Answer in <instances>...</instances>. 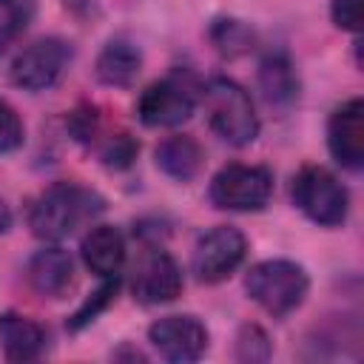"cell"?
<instances>
[{
  "label": "cell",
  "instance_id": "cell-17",
  "mask_svg": "<svg viewBox=\"0 0 364 364\" xmlns=\"http://www.w3.org/2000/svg\"><path fill=\"white\" fill-rule=\"evenodd\" d=\"M259 88L270 105H290L299 97V77L287 54H267L262 60Z\"/></svg>",
  "mask_w": 364,
  "mask_h": 364
},
{
  "label": "cell",
  "instance_id": "cell-11",
  "mask_svg": "<svg viewBox=\"0 0 364 364\" xmlns=\"http://www.w3.org/2000/svg\"><path fill=\"white\" fill-rule=\"evenodd\" d=\"M327 148L341 168L361 171L364 165V102L361 97H353L333 111L327 122Z\"/></svg>",
  "mask_w": 364,
  "mask_h": 364
},
{
  "label": "cell",
  "instance_id": "cell-8",
  "mask_svg": "<svg viewBox=\"0 0 364 364\" xmlns=\"http://www.w3.org/2000/svg\"><path fill=\"white\" fill-rule=\"evenodd\" d=\"M71 63V46L60 37H43L26 46L11 63V82L26 91H46L57 85Z\"/></svg>",
  "mask_w": 364,
  "mask_h": 364
},
{
  "label": "cell",
  "instance_id": "cell-25",
  "mask_svg": "<svg viewBox=\"0 0 364 364\" xmlns=\"http://www.w3.org/2000/svg\"><path fill=\"white\" fill-rule=\"evenodd\" d=\"M0 6H11V0H0Z\"/></svg>",
  "mask_w": 364,
  "mask_h": 364
},
{
  "label": "cell",
  "instance_id": "cell-18",
  "mask_svg": "<svg viewBox=\"0 0 364 364\" xmlns=\"http://www.w3.org/2000/svg\"><path fill=\"white\" fill-rule=\"evenodd\" d=\"M210 40H213L216 51H222L225 57H239V54L250 51L253 31L239 20H216L210 26Z\"/></svg>",
  "mask_w": 364,
  "mask_h": 364
},
{
  "label": "cell",
  "instance_id": "cell-12",
  "mask_svg": "<svg viewBox=\"0 0 364 364\" xmlns=\"http://www.w3.org/2000/svg\"><path fill=\"white\" fill-rule=\"evenodd\" d=\"M26 279L40 296L60 299L74 282V259L63 247L37 250L26 267Z\"/></svg>",
  "mask_w": 364,
  "mask_h": 364
},
{
  "label": "cell",
  "instance_id": "cell-5",
  "mask_svg": "<svg viewBox=\"0 0 364 364\" xmlns=\"http://www.w3.org/2000/svg\"><path fill=\"white\" fill-rule=\"evenodd\" d=\"M199 85L188 71H171L168 77L151 82L136 105L142 125L148 128H173L182 125L196 108Z\"/></svg>",
  "mask_w": 364,
  "mask_h": 364
},
{
  "label": "cell",
  "instance_id": "cell-13",
  "mask_svg": "<svg viewBox=\"0 0 364 364\" xmlns=\"http://www.w3.org/2000/svg\"><path fill=\"white\" fill-rule=\"evenodd\" d=\"M80 253L91 273L108 279V276H117L125 262V239L114 225H97L85 233Z\"/></svg>",
  "mask_w": 364,
  "mask_h": 364
},
{
  "label": "cell",
  "instance_id": "cell-2",
  "mask_svg": "<svg viewBox=\"0 0 364 364\" xmlns=\"http://www.w3.org/2000/svg\"><path fill=\"white\" fill-rule=\"evenodd\" d=\"M202 102L208 125L228 145L245 148L259 136V117L253 100L239 82L228 77H213L202 91Z\"/></svg>",
  "mask_w": 364,
  "mask_h": 364
},
{
  "label": "cell",
  "instance_id": "cell-7",
  "mask_svg": "<svg viewBox=\"0 0 364 364\" xmlns=\"http://www.w3.org/2000/svg\"><path fill=\"white\" fill-rule=\"evenodd\" d=\"M245 253H247L245 233L230 225H216L196 239L193 256H191V270L199 282L216 284V282L228 279L242 264Z\"/></svg>",
  "mask_w": 364,
  "mask_h": 364
},
{
  "label": "cell",
  "instance_id": "cell-22",
  "mask_svg": "<svg viewBox=\"0 0 364 364\" xmlns=\"http://www.w3.org/2000/svg\"><path fill=\"white\" fill-rule=\"evenodd\" d=\"M23 136H26V128L20 114L0 97V154L17 151L23 145Z\"/></svg>",
  "mask_w": 364,
  "mask_h": 364
},
{
  "label": "cell",
  "instance_id": "cell-24",
  "mask_svg": "<svg viewBox=\"0 0 364 364\" xmlns=\"http://www.w3.org/2000/svg\"><path fill=\"white\" fill-rule=\"evenodd\" d=\"M11 228V210H9V205L0 199V233H6Z\"/></svg>",
  "mask_w": 364,
  "mask_h": 364
},
{
  "label": "cell",
  "instance_id": "cell-14",
  "mask_svg": "<svg viewBox=\"0 0 364 364\" xmlns=\"http://www.w3.org/2000/svg\"><path fill=\"white\" fill-rule=\"evenodd\" d=\"M0 347L9 361H34L46 350V330L20 313H3L0 316Z\"/></svg>",
  "mask_w": 364,
  "mask_h": 364
},
{
  "label": "cell",
  "instance_id": "cell-9",
  "mask_svg": "<svg viewBox=\"0 0 364 364\" xmlns=\"http://www.w3.org/2000/svg\"><path fill=\"white\" fill-rule=\"evenodd\" d=\"M154 350L176 364L196 361L208 347V330L196 316H162L148 327Z\"/></svg>",
  "mask_w": 364,
  "mask_h": 364
},
{
  "label": "cell",
  "instance_id": "cell-10",
  "mask_svg": "<svg viewBox=\"0 0 364 364\" xmlns=\"http://www.w3.org/2000/svg\"><path fill=\"white\" fill-rule=\"evenodd\" d=\"M182 284L185 282L176 259L165 250H148L134 267L131 293L142 304H165L182 293Z\"/></svg>",
  "mask_w": 364,
  "mask_h": 364
},
{
  "label": "cell",
  "instance_id": "cell-19",
  "mask_svg": "<svg viewBox=\"0 0 364 364\" xmlns=\"http://www.w3.org/2000/svg\"><path fill=\"white\" fill-rule=\"evenodd\" d=\"M136 151H139V145H136L125 131L111 134V136H102L100 145H97V154H100L102 165H108V168H114V171L128 168V165L134 162Z\"/></svg>",
  "mask_w": 364,
  "mask_h": 364
},
{
  "label": "cell",
  "instance_id": "cell-3",
  "mask_svg": "<svg viewBox=\"0 0 364 364\" xmlns=\"http://www.w3.org/2000/svg\"><path fill=\"white\" fill-rule=\"evenodd\" d=\"M245 290L264 313H270L273 318H282L296 307H301L310 290V279L304 267L290 259H267L247 270Z\"/></svg>",
  "mask_w": 364,
  "mask_h": 364
},
{
  "label": "cell",
  "instance_id": "cell-16",
  "mask_svg": "<svg viewBox=\"0 0 364 364\" xmlns=\"http://www.w3.org/2000/svg\"><path fill=\"white\" fill-rule=\"evenodd\" d=\"M202 145L188 134H171L156 145V168L176 182H188L202 168Z\"/></svg>",
  "mask_w": 364,
  "mask_h": 364
},
{
  "label": "cell",
  "instance_id": "cell-1",
  "mask_svg": "<svg viewBox=\"0 0 364 364\" xmlns=\"http://www.w3.org/2000/svg\"><path fill=\"white\" fill-rule=\"evenodd\" d=\"M102 210L105 199L97 191L80 182H54L34 199L28 210V228L37 239L60 242L77 233L85 222L97 219Z\"/></svg>",
  "mask_w": 364,
  "mask_h": 364
},
{
  "label": "cell",
  "instance_id": "cell-15",
  "mask_svg": "<svg viewBox=\"0 0 364 364\" xmlns=\"http://www.w3.org/2000/svg\"><path fill=\"white\" fill-rule=\"evenodd\" d=\"M142 71V54L134 43L117 37L111 43H105V48L100 51L97 63H94V74L102 85L111 88H128L134 85V80Z\"/></svg>",
  "mask_w": 364,
  "mask_h": 364
},
{
  "label": "cell",
  "instance_id": "cell-23",
  "mask_svg": "<svg viewBox=\"0 0 364 364\" xmlns=\"http://www.w3.org/2000/svg\"><path fill=\"white\" fill-rule=\"evenodd\" d=\"M330 14L338 28H347V31L361 28V0H333Z\"/></svg>",
  "mask_w": 364,
  "mask_h": 364
},
{
  "label": "cell",
  "instance_id": "cell-4",
  "mask_svg": "<svg viewBox=\"0 0 364 364\" xmlns=\"http://www.w3.org/2000/svg\"><path fill=\"white\" fill-rule=\"evenodd\" d=\"M293 202L296 208L321 228H338L347 219L350 196L347 188L321 165H304L293 176Z\"/></svg>",
  "mask_w": 364,
  "mask_h": 364
},
{
  "label": "cell",
  "instance_id": "cell-6",
  "mask_svg": "<svg viewBox=\"0 0 364 364\" xmlns=\"http://www.w3.org/2000/svg\"><path fill=\"white\" fill-rule=\"evenodd\" d=\"M273 193V173L262 165H225L210 179V202L222 210H262Z\"/></svg>",
  "mask_w": 364,
  "mask_h": 364
},
{
  "label": "cell",
  "instance_id": "cell-20",
  "mask_svg": "<svg viewBox=\"0 0 364 364\" xmlns=\"http://www.w3.org/2000/svg\"><path fill=\"white\" fill-rule=\"evenodd\" d=\"M117 287H119L117 276H108V282H105L102 287H97V290L91 293V299H85V301L77 307V313L68 318V330H82L85 324H91V321L111 304V299L117 296Z\"/></svg>",
  "mask_w": 364,
  "mask_h": 364
},
{
  "label": "cell",
  "instance_id": "cell-21",
  "mask_svg": "<svg viewBox=\"0 0 364 364\" xmlns=\"http://www.w3.org/2000/svg\"><path fill=\"white\" fill-rule=\"evenodd\" d=\"M236 358L239 361H267L270 358V341L262 327L245 324L236 338Z\"/></svg>",
  "mask_w": 364,
  "mask_h": 364
}]
</instances>
